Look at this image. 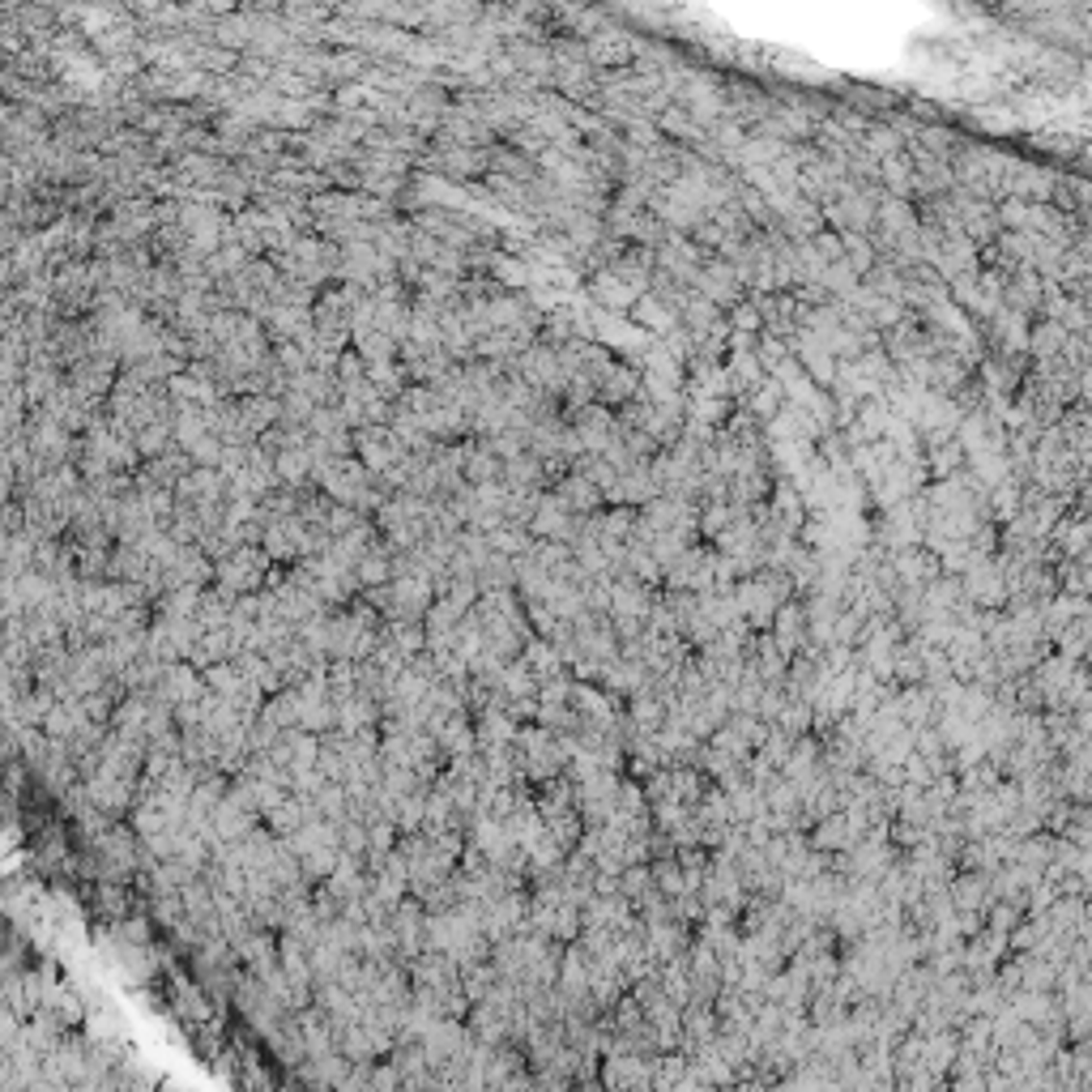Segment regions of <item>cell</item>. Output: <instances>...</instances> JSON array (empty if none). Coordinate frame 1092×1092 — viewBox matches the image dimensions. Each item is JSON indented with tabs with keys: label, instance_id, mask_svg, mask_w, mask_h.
<instances>
[{
	"label": "cell",
	"instance_id": "cell-15",
	"mask_svg": "<svg viewBox=\"0 0 1092 1092\" xmlns=\"http://www.w3.org/2000/svg\"><path fill=\"white\" fill-rule=\"evenodd\" d=\"M671 918L683 922V927H696L704 918V901L696 892H678V897H671Z\"/></svg>",
	"mask_w": 1092,
	"mask_h": 1092
},
{
	"label": "cell",
	"instance_id": "cell-8",
	"mask_svg": "<svg viewBox=\"0 0 1092 1092\" xmlns=\"http://www.w3.org/2000/svg\"><path fill=\"white\" fill-rule=\"evenodd\" d=\"M1088 632H1092V619L1088 615H1076L1067 627L1054 636L1050 645H1058V653L1067 657V662H1084V648H1088Z\"/></svg>",
	"mask_w": 1092,
	"mask_h": 1092
},
{
	"label": "cell",
	"instance_id": "cell-6",
	"mask_svg": "<svg viewBox=\"0 0 1092 1092\" xmlns=\"http://www.w3.org/2000/svg\"><path fill=\"white\" fill-rule=\"evenodd\" d=\"M806 841H811V850H824V853L850 850L853 836H850V820H845V811L820 815V820H815L811 828H806Z\"/></svg>",
	"mask_w": 1092,
	"mask_h": 1092
},
{
	"label": "cell",
	"instance_id": "cell-7",
	"mask_svg": "<svg viewBox=\"0 0 1092 1092\" xmlns=\"http://www.w3.org/2000/svg\"><path fill=\"white\" fill-rule=\"evenodd\" d=\"M521 662L534 671V678L543 683V678H550V674H559V671H568L564 666V657H559V648L546 641V636H529L525 641V648H521Z\"/></svg>",
	"mask_w": 1092,
	"mask_h": 1092
},
{
	"label": "cell",
	"instance_id": "cell-2",
	"mask_svg": "<svg viewBox=\"0 0 1092 1092\" xmlns=\"http://www.w3.org/2000/svg\"><path fill=\"white\" fill-rule=\"evenodd\" d=\"M892 572H897L904 589H927L934 576H943V568L930 546H904V550H892Z\"/></svg>",
	"mask_w": 1092,
	"mask_h": 1092
},
{
	"label": "cell",
	"instance_id": "cell-9",
	"mask_svg": "<svg viewBox=\"0 0 1092 1092\" xmlns=\"http://www.w3.org/2000/svg\"><path fill=\"white\" fill-rule=\"evenodd\" d=\"M648 875H653V888L662 892V897H678L683 892V867L671 858H648Z\"/></svg>",
	"mask_w": 1092,
	"mask_h": 1092
},
{
	"label": "cell",
	"instance_id": "cell-14",
	"mask_svg": "<svg viewBox=\"0 0 1092 1092\" xmlns=\"http://www.w3.org/2000/svg\"><path fill=\"white\" fill-rule=\"evenodd\" d=\"M491 543H495V546H491V550H495V555L521 559V555H529V546H534V538H529V534H521V529H499V534L491 538Z\"/></svg>",
	"mask_w": 1092,
	"mask_h": 1092
},
{
	"label": "cell",
	"instance_id": "cell-5",
	"mask_svg": "<svg viewBox=\"0 0 1092 1092\" xmlns=\"http://www.w3.org/2000/svg\"><path fill=\"white\" fill-rule=\"evenodd\" d=\"M529 529H534L538 538H559V543H572L576 534V517L568 513V504L559 495L543 499V504L534 508V517H529Z\"/></svg>",
	"mask_w": 1092,
	"mask_h": 1092
},
{
	"label": "cell",
	"instance_id": "cell-12",
	"mask_svg": "<svg viewBox=\"0 0 1092 1092\" xmlns=\"http://www.w3.org/2000/svg\"><path fill=\"white\" fill-rule=\"evenodd\" d=\"M580 934V909L576 904H555V918H550V939H559V943H572Z\"/></svg>",
	"mask_w": 1092,
	"mask_h": 1092
},
{
	"label": "cell",
	"instance_id": "cell-13",
	"mask_svg": "<svg viewBox=\"0 0 1092 1092\" xmlns=\"http://www.w3.org/2000/svg\"><path fill=\"white\" fill-rule=\"evenodd\" d=\"M1020 918H1025V909H1020V904H1011V901H990V904H986V927H990V930H1003V934H1007Z\"/></svg>",
	"mask_w": 1092,
	"mask_h": 1092
},
{
	"label": "cell",
	"instance_id": "cell-11",
	"mask_svg": "<svg viewBox=\"0 0 1092 1092\" xmlns=\"http://www.w3.org/2000/svg\"><path fill=\"white\" fill-rule=\"evenodd\" d=\"M559 499H564V504H568V513H580V517H585V513H594V508H597V491L589 487L585 478H572V482H564V487H559Z\"/></svg>",
	"mask_w": 1092,
	"mask_h": 1092
},
{
	"label": "cell",
	"instance_id": "cell-16",
	"mask_svg": "<svg viewBox=\"0 0 1092 1092\" xmlns=\"http://www.w3.org/2000/svg\"><path fill=\"white\" fill-rule=\"evenodd\" d=\"M725 525H730V508H725V504H713V508L704 513V521H700V529H704L708 538H717Z\"/></svg>",
	"mask_w": 1092,
	"mask_h": 1092
},
{
	"label": "cell",
	"instance_id": "cell-10",
	"mask_svg": "<svg viewBox=\"0 0 1092 1092\" xmlns=\"http://www.w3.org/2000/svg\"><path fill=\"white\" fill-rule=\"evenodd\" d=\"M546 824V832L555 836L564 850H572V845L580 841V832H585V820H580V811L576 806H568V811H559V815H550V820H543Z\"/></svg>",
	"mask_w": 1092,
	"mask_h": 1092
},
{
	"label": "cell",
	"instance_id": "cell-3",
	"mask_svg": "<svg viewBox=\"0 0 1092 1092\" xmlns=\"http://www.w3.org/2000/svg\"><path fill=\"white\" fill-rule=\"evenodd\" d=\"M769 636L776 641V648H781L785 657L802 653L806 648V611H802V597H790V602L776 606L773 623H769Z\"/></svg>",
	"mask_w": 1092,
	"mask_h": 1092
},
{
	"label": "cell",
	"instance_id": "cell-1",
	"mask_svg": "<svg viewBox=\"0 0 1092 1092\" xmlns=\"http://www.w3.org/2000/svg\"><path fill=\"white\" fill-rule=\"evenodd\" d=\"M666 589H692V594H704L713 589V546H687L683 555L666 568Z\"/></svg>",
	"mask_w": 1092,
	"mask_h": 1092
},
{
	"label": "cell",
	"instance_id": "cell-4",
	"mask_svg": "<svg viewBox=\"0 0 1092 1092\" xmlns=\"http://www.w3.org/2000/svg\"><path fill=\"white\" fill-rule=\"evenodd\" d=\"M948 901H952V909H978V913H986V904H990V875H986V871H952V879H948Z\"/></svg>",
	"mask_w": 1092,
	"mask_h": 1092
}]
</instances>
